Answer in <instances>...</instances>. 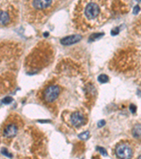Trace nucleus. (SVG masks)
Returning a JSON list of instances; mask_svg holds the SVG:
<instances>
[{"label": "nucleus", "instance_id": "1", "mask_svg": "<svg viewBox=\"0 0 141 159\" xmlns=\"http://www.w3.org/2000/svg\"><path fill=\"white\" fill-rule=\"evenodd\" d=\"M104 1L82 2V20L89 27L98 26L105 21L107 10Z\"/></svg>", "mask_w": 141, "mask_h": 159}, {"label": "nucleus", "instance_id": "2", "mask_svg": "<svg viewBox=\"0 0 141 159\" xmlns=\"http://www.w3.org/2000/svg\"><path fill=\"white\" fill-rule=\"evenodd\" d=\"M60 93V88L56 85H52L44 91V99L48 103L54 102L57 99Z\"/></svg>", "mask_w": 141, "mask_h": 159}, {"label": "nucleus", "instance_id": "3", "mask_svg": "<svg viewBox=\"0 0 141 159\" xmlns=\"http://www.w3.org/2000/svg\"><path fill=\"white\" fill-rule=\"evenodd\" d=\"M116 154L120 159H131L133 156V151L128 145L121 144L116 148Z\"/></svg>", "mask_w": 141, "mask_h": 159}, {"label": "nucleus", "instance_id": "4", "mask_svg": "<svg viewBox=\"0 0 141 159\" xmlns=\"http://www.w3.org/2000/svg\"><path fill=\"white\" fill-rule=\"evenodd\" d=\"M70 121L75 127H79L85 123V118L82 113H81L80 112H76V113H73L71 115Z\"/></svg>", "mask_w": 141, "mask_h": 159}, {"label": "nucleus", "instance_id": "5", "mask_svg": "<svg viewBox=\"0 0 141 159\" xmlns=\"http://www.w3.org/2000/svg\"><path fill=\"white\" fill-rule=\"evenodd\" d=\"M52 1H33L31 2L32 7L35 9L38 10H45V9H48L53 4Z\"/></svg>", "mask_w": 141, "mask_h": 159}, {"label": "nucleus", "instance_id": "6", "mask_svg": "<svg viewBox=\"0 0 141 159\" xmlns=\"http://www.w3.org/2000/svg\"><path fill=\"white\" fill-rule=\"evenodd\" d=\"M81 39H82V36L81 35H70V36H67L66 38H62L61 40V43L64 46H70V45L78 43Z\"/></svg>", "mask_w": 141, "mask_h": 159}, {"label": "nucleus", "instance_id": "7", "mask_svg": "<svg viewBox=\"0 0 141 159\" xmlns=\"http://www.w3.org/2000/svg\"><path fill=\"white\" fill-rule=\"evenodd\" d=\"M18 132V127L14 124H9L5 127L3 133L6 137H13L16 135Z\"/></svg>", "mask_w": 141, "mask_h": 159}, {"label": "nucleus", "instance_id": "8", "mask_svg": "<svg viewBox=\"0 0 141 159\" xmlns=\"http://www.w3.org/2000/svg\"><path fill=\"white\" fill-rule=\"evenodd\" d=\"M10 21V16L9 13L4 11H0V25L5 26Z\"/></svg>", "mask_w": 141, "mask_h": 159}, {"label": "nucleus", "instance_id": "9", "mask_svg": "<svg viewBox=\"0 0 141 159\" xmlns=\"http://www.w3.org/2000/svg\"><path fill=\"white\" fill-rule=\"evenodd\" d=\"M133 135L135 138L141 139V124H136L133 129Z\"/></svg>", "mask_w": 141, "mask_h": 159}, {"label": "nucleus", "instance_id": "10", "mask_svg": "<svg viewBox=\"0 0 141 159\" xmlns=\"http://www.w3.org/2000/svg\"><path fill=\"white\" fill-rule=\"evenodd\" d=\"M98 81L100 83H106L109 81V77L106 74H100L98 76Z\"/></svg>", "mask_w": 141, "mask_h": 159}, {"label": "nucleus", "instance_id": "11", "mask_svg": "<svg viewBox=\"0 0 141 159\" xmlns=\"http://www.w3.org/2000/svg\"><path fill=\"white\" fill-rule=\"evenodd\" d=\"M89 135H90V133H89V132H87V131H86V132H83V133L80 134L79 135H78V138L80 139L81 140H86L88 139Z\"/></svg>", "mask_w": 141, "mask_h": 159}, {"label": "nucleus", "instance_id": "12", "mask_svg": "<svg viewBox=\"0 0 141 159\" xmlns=\"http://www.w3.org/2000/svg\"><path fill=\"white\" fill-rule=\"evenodd\" d=\"M104 35L103 33H95V34H92L91 36L90 37V41H93V40H95L96 39L100 38V37H102V35Z\"/></svg>", "mask_w": 141, "mask_h": 159}, {"label": "nucleus", "instance_id": "13", "mask_svg": "<svg viewBox=\"0 0 141 159\" xmlns=\"http://www.w3.org/2000/svg\"><path fill=\"white\" fill-rule=\"evenodd\" d=\"M13 101H14V99H12V97H10V96H7V97H5L4 99H3L2 102L4 104L7 105V104L11 103H12Z\"/></svg>", "mask_w": 141, "mask_h": 159}, {"label": "nucleus", "instance_id": "14", "mask_svg": "<svg viewBox=\"0 0 141 159\" xmlns=\"http://www.w3.org/2000/svg\"><path fill=\"white\" fill-rule=\"evenodd\" d=\"M1 153L3 154V155H4L5 156H7V157H9V158H12V154L8 152V150L6 149V148H3V149H1Z\"/></svg>", "mask_w": 141, "mask_h": 159}, {"label": "nucleus", "instance_id": "15", "mask_svg": "<svg viewBox=\"0 0 141 159\" xmlns=\"http://www.w3.org/2000/svg\"><path fill=\"white\" fill-rule=\"evenodd\" d=\"M98 150L102 156H107V152H106V149H104V148L99 146V147H98Z\"/></svg>", "mask_w": 141, "mask_h": 159}, {"label": "nucleus", "instance_id": "16", "mask_svg": "<svg viewBox=\"0 0 141 159\" xmlns=\"http://www.w3.org/2000/svg\"><path fill=\"white\" fill-rule=\"evenodd\" d=\"M140 7H139L138 5H136V7L134 8V14H138V12H140Z\"/></svg>", "mask_w": 141, "mask_h": 159}, {"label": "nucleus", "instance_id": "17", "mask_svg": "<svg viewBox=\"0 0 141 159\" xmlns=\"http://www.w3.org/2000/svg\"><path fill=\"white\" fill-rule=\"evenodd\" d=\"M130 110H131V112L132 113H135L136 112V106L135 105H133V104H131V105H130Z\"/></svg>", "mask_w": 141, "mask_h": 159}, {"label": "nucleus", "instance_id": "18", "mask_svg": "<svg viewBox=\"0 0 141 159\" xmlns=\"http://www.w3.org/2000/svg\"><path fill=\"white\" fill-rule=\"evenodd\" d=\"M105 124H106V122H105V121L104 120H101L99 121L98 123L99 127H103V126H104Z\"/></svg>", "mask_w": 141, "mask_h": 159}, {"label": "nucleus", "instance_id": "19", "mask_svg": "<svg viewBox=\"0 0 141 159\" xmlns=\"http://www.w3.org/2000/svg\"><path fill=\"white\" fill-rule=\"evenodd\" d=\"M119 31L118 28H117V29H113V30L111 31V33H112V35H116L119 33Z\"/></svg>", "mask_w": 141, "mask_h": 159}, {"label": "nucleus", "instance_id": "20", "mask_svg": "<svg viewBox=\"0 0 141 159\" xmlns=\"http://www.w3.org/2000/svg\"><path fill=\"white\" fill-rule=\"evenodd\" d=\"M138 159H141V155L140 156L138 157Z\"/></svg>", "mask_w": 141, "mask_h": 159}]
</instances>
